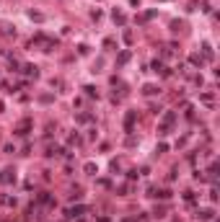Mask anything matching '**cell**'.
<instances>
[{
	"label": "cell",
	"mask_w": 220,
	"mask_h": 222,
	"mask_svg": "<svg viewBox=\"0 0 220 222\" xmlns=\"http://www.w3.org/2000/svg\"><path fill=\"white\" fill-rule=\"evenodd\" d=\"M200 217H202V219H210V217H212V212H210V209H202Z\"/></svg>",
	"instance_id": "6da1fadb"
},
{
	"label": "cell",
	"mask_w": 220,
	"mask_h": 222,
	"mask_svg": "<svg viewBox=\"0 0 220 222\" xmlns=\"http://www.w3.org/2000/svg\"><path fill=\"white\" fill-rule=\"evenodd\" d=\"M145 93H148V96H153V93H158V88H155V85H145Z\"/></svg>",
	"instance_id": "7a4b0ae2"
}]
</instances>
